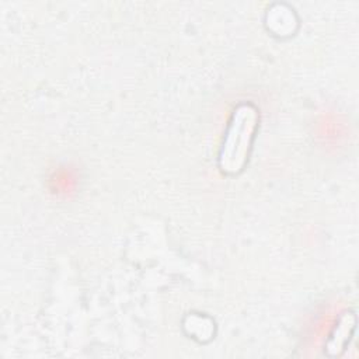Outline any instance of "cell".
I'll return each instance as SVG.
<instances>
[{
  "label": "cell",
  "instance_id": "obj_2",
  "mask_svg": "<svg viewBox=\"0 0 359 359\" xmlns=\"http://www.w3.org/2000/svg\"><path fill=\"white\" fill-rule=\"evenodd\" d=\"M355 314L352 311L344 313L338 323L335 324L328 341H327V351L328 355H339L341 351H344L346 342H349L351 335L355 328Z\"/></svg>",
  "mask_w": 359,
  "mask_h": 359
},
{
  "label": "cell",
  "instance_id": "obj_1",
  "mask_svg": "<svg viewBox=\"0 0 359 359\" xmlns=\"http://www.w3.org/2000/svg\"><path fill=\"white\" fill-rule=\"evenodd\" d=\"M258 128V109L251 102H243L231 112L219 150V168L227 175L241 172L248 163L252 142Z\"/></svg>",
  "mask_w": 359,
  "mask_h": 359
}]
</instances>
